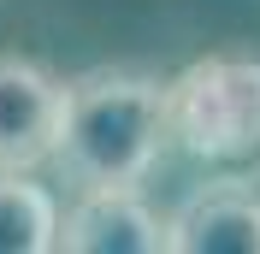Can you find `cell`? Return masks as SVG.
I'll list each match as a JSON object with an SVG mask.
<instances>
[{
  "mask_svg": "<svg viewBox=\"0 0 260 254\" xmlns=\"http://www.w3.org/2000/svg\"><path fill=\"white\" fill-rule=\"evenodd\" d=\"M172 142L166 118V77L95 65L65 83V118L53 166L71 189H107V183H148Z\"/></svg>",
  "mask_w": 260,
  "mask_h": 254,
  "instance_id": "6da1fadb",
  "label": "cell"
},
{
  "mask_svg": "<svg viewBox=\"0 0 260 254\" xmlns=\"http://www.w3.org/2000/svg\"><path fill=\"white\" fill-rule=\"evenodd\" d=\"M172 142L207 166L260 160V59L254 53H207L166 83Z\"/></svg>",
  "mask_w": 260,
  "mask_h": 254,
  "instance_id": "7a4b0ae2",
  "label": "cell"
},
{
  "mask_svg": "<svg viewBox=\"0 0 260 254\" xmlns=\"http://www.w3.org/2000/svg\"><path fill=\"white\" fill-rule=\"evenodd\" d=\"M65 118V77H53L30 53H0V172L53 166Z\"/></svg>",
  "mask_w": 260,
  "mask_h": 254,
  "instance_id": "3957f363",
  "label": "cell"
},
{
  "mask_svg": "<svg viewBox=\"0 0 260 254\" xmlns=\"http://www.w3.org/2000/svg\"><path fill=\"white\" fill-rule=\"evenodd\" d=\"M53 254H166V219L142 201V183L77 189V201L59 213Z\"/></svg>",
  "mask_w": 260,
  "mask_h": 254,
  "instance_id": "277c9868",
  "label": "cell"
},
{
  "mask_svg": "<svg viewBox=\"0 0 260 254\" xmlns=\"http://www.w3.org/2000/svg\"><path fill=\"white\" fill-rule=\"evenodd\" d=\"M166 254H260V195L243 177L201 183L166 219Z\"/></svg>",
  "mask_w": 260,
  "mask_h": 254,
  "instance_id": "5b68a950",
  "label": "cell"
},
{
  "mask_svg": "<svg viewBox=\"0 0 260 254\" xmlns=\"http://www.w3.org/2000/svg\"><path fill=\"white\" fill-rule=\"evenodd\" d=\"M59 248V195L36 172H0V254H53Z\"/></svg>",
  "mask_w": 260,
  "mask_h": 254,
  "instance_id": "8992f818",
  "label": "cell"
}]
</instances>
